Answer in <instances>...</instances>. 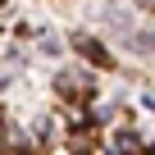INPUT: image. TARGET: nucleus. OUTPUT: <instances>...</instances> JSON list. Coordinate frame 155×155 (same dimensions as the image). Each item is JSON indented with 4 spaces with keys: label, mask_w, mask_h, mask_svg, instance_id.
<instances>
[{
    "label": "nucleus",
    "mask_w": 155,
    "mask_h": 155,
    "mask_svg": "<svg viewBox=\"0 0 155 155\" xmlns=\"http://www.w3.org/2000/svg\"><path fill=\"white\" fill-rule=\"evenodd\" d=\"M137 5H146V9H155V0H137Z\"/></svg>",
    "instance_id": "20e7f679"
},
{
    "label": "nucleus",
    "mask_w": 155,
    "mask_h": 155,
    "mask_svg": "<svg viewBox=\"0 0 155 155\" xmlns=\"http://www.w3.org/2000/svg\"><path fill=\"white\" fill-rule=\"evenodd\" d=\"M114 150H119V155H132V150H137L132 132H119V137H114Z\"/></svg>",
    "instance_id": "7ed1b4c3"
},
{
    "label": "nucleus",
    "mask_w": 155,
    "mask_h": 155,
    "mask_svg": "<svg viewBox=\"0 0 155 155\" xmlns=\"http://www.w3.org/2000/svg\"><path fill=\"white\" fill-rule=\"evenodd\" d=\"M55 91L59 96H82V91H91V82H87V73L64 68V73H55Z\"/></svg>",
    "instance_id": "f257e3e1"
},
{
    "label": "nucleus",
    "mask_w": 155,
    "mask_h": 155,
    "mask_svg": "<svg viewBox=\"0 0 155 155\" xmlns=\"http://www.w3.org/2000/svg\"><path fill=\"white\" fill-rule=\"evenodd\" d=\"M73 46L82 50V55H87L91 64H101V68H110V64H114V59H110V50H105V46H101L96 37H87V32H78V37H73Z\"/></svg>",
    "instance_id": "f03ea898"
}]
</instances>
